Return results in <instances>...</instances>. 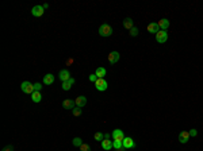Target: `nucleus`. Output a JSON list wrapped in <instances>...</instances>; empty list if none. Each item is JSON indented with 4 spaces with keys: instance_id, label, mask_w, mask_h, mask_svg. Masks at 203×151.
<instances>
[{
    "instance_id": "obj_1",
    "label": "nucleus",
    "mask_w": 203,
    "mask_h": 151,
    "mask_svg": "<svg viewBox=\"0 0 203 151\" xmlns=\"http://www.w3.org/2000/svg\"><path fill=\"white\" fill-rule=\"evenodd\" d=\"M99 35L103 38H108L112 35V27L107 24V23H104L102 26L99 27Z\"/></svg>"
},
{
    "instance_id": "obj_2",
    "label": "nucleus",
    "mask_w": 203,
    "mask_h": 151,
    "mask_svg": "<svg viewBox=\"0 0 203 151\" xmlns=\"http://www.w3.org/2000/svg\"><path fill=\"white\" fill-rule=\"evenodd\" d=\"M21 89H22V92H23V93L31 94L33 92H34V84L29 82V81H25V82H22Z\"/></svg>"
},
{
    "instance_id": "obj_3",
    "label": "nucleus",
    "mask_w": 203,
    "mask_h": 151,
    "mask_svg": "<svg viewBox=\"0 0 203 151\" xmlns=\"http://www.w3.org/2000/svg\"><path fill=\"white\" fill-rule=\"evenodd\" d=\"M95 88L98 89L99 92H104L106 89L108 88V84H107V81L104 78H98L96 82H95Z\"/></svg>"
},
{
    "instance_id": "obj_4",
    "label": "nucleus",
    "mask_w": 203,
    "mask_h": 151,
    "mask_svg": "<svg viewBox=\"0 0 203 151\" xmlns=\"http://www.w3.org/2000/svg\"><path fill=\"white\" fill-rule=\"evenodd\" d=\"M111 138H112V140H118V142H122L125 139V134H123V131L119 130V128H116L111 132Z\"/></svg>"
},
{
    "instance_id": "obj_5",
    "label": "nucleus",
    "mask_w": 203,
    "mask_h": 151,
    "mask_svg": "<svg viewBox=\"0 0 203 151\" xmlns=\"http://www.w3.org/2000/svg\"><path fill=\"white\" fill-rule=\"evenodd\" d=\"M156 41L158 42V43H165V42L168 41V32L160 30V31L156 34Z\"/></svg>"
},
{
    "instance_id": "obj_6",
    "label": "nucleus",
    "mask_w": 203,
    "mask_h": 151,
    "mask_svg": "<svg viewBox=\"0 0 203 151\" xmlns=\"http://www.w3.org/2000/svg\"><path fill=\"white\" fill-rule=\"evenodd\" d=\"M119 53L118 51H111L108 54V57H107V59H108V62L111 63V65H115V63L119 61Z\"/></svg>"
},
{
    "instance_id": "obj_7",
    "label": "nucleus",
    "mask_w": 203,
    "mask_h": 151,
    "mask_svg": "<svg viewBox=\"0 0 203 151\" xmlns=\"http://www.w3.org/2000/svg\"><path fill=\"white\" fill-rule=\"evenodd\" d=\"M45 8L42 7V5H35V7H33L31 8V15L35 16V18H39V16L43 15V12H45Z\"/></svg>"
},
{
    "instance_id": "obj_8",
    "label": "nucleus",
    "mask_w": 203,
    "mask_h": 151,
    "mask_svg": "<svg viewBox=\"0 0 203 151\" xmlns=\"http://www.w3.org/2000/svg\"><path fill=\"white\" fill-rule=\"evenodd\" d=\"M122 146L125 147L126 150H127V148H134V147H135V143H134V140L131 139L130 136H127V138L125 136V139L122 140Z\"/></svg>"
},
{
    "instance_id": "obj_9",
    "label": "nucleus",
    "mask_w": 203,
    "mask_h": 151,
    "mask_svg": "<svg viewBox=\"0 0 203 151\" xmlns=\"http://www.w3.org/2000/svg\"><path fill=\"white\" fill-rule=\"evenodd\" d=\"M190 138H191V135H190L188 131H182V132L179 134V142L183 143V144H186V143L190 140Z\"/></svg>"
},
{
    "instance_id": "obj_10",
    "label": "nucleus",
    "mask_w": 203,
    "mask_h": 151,
    "mask_svg": "<svg viewBox=\"0 0 203 151\" xmlns=\"http://www.w3.org/2000/svg\"><path fill=\"white\" fill-rule=\"evenodd\" d=\"M58 78H60L63 82H65V81H68V80L71 78V72H69L68 69H64V70H61V72L58 73Z\"/></svg>"
},
{
    "instance_id": "obj_11",
    "label": "nucleus",
    "mask_w": 203,
    "mask_h": 151,
    "mask_svg": "<svg viewBox=\"0 0 203 151\" xmlns=\"http://www.w3.org/2000/svg\"><path fill=\"white\" fill-rule=\"evenodd\" d=\"M75 103H76V107L84 108V105L87 104V97H85V96H77L76 100H75Z\"/></svg>"
},
{
    "instance_id": "obj_12",
    "label": "nucleus",
    "mask_w": 203,
    "mask_h": 151,
    "mask_svg": "<svg viewBox=\"0 0 203 151\" xmlns=\"http://www.w3.org/2000/svg\"><path fill=\"white\" fill-rule=\"evenodd\" d=\"M63 107L65 109H73V108L76 107V103H75V100H72V99H67L63 101Z\"/></svg>"
},
{
    "instance_id": "obj_13",
    "label": "nucleus",
    "mask_w": 203,
    "mask_h": 151,
    "mask_svg": "<svg viewBox=\"0 0 203 151\" xmlns=\"http://www.w3.org/2000/svg\"><path fill=\"white\" fill-rule=\"evenodd\" d=\"M157 24H158V27H160V30H162V31H167V28L169 27V20L168 19H160V22H157Z\"/></svg>"
},
{
    "instance_id": "obj_14",
    "label": "nucleus",
    "mask_w": 203,
    "mask_h": 151,
    "mask_svg": "<svg viewBox=\"0 0 203 151\" xmlns=\"http://www.w3.org/2000/svg\"><path fill=\"white\" fill-rule=\"evenodd\" d=\"M53 82H54V76L52 73H47L43 76V84L45 85H52Z\"/></svg>"
},
{
    "instance_id": "obj_15",
    "label": "nucleus",
    "mask_w": 203,
    "mask_h": 151,
    "mask_svg": "<svg viewBox=\"0 0 203 151\" xmlns=\"http://www.w3.org/2000/svg\"><path fill=\"white\" fill-rule=\"evenodd\" d=\"M102 143V148L106 151H108L112 148V140H108V139H103V140L100 142Z\"/></svg>"
},
{
    "instance_id": "obj_16",
    "label": "nucleus",
    "mask_w": 203,
    "mask_h": 151,
    "mask_svg": "<svg viewBox=\"0 0 203 151\" xmlns=\"http://www.w3.org/2000/svg\"><path fill=\"white\" fill-rule=\"evenodd\" d=\"M123 27H125L126 30L130 31L131 28L134 27V22H133V19H131V18H126L125 20H123Z\"/></svg>"
},
{
    "instance_id": "obj_17",
    "label": "nucleus",
    "mask_w": 203,
    "mask_h": 151,
    "mask_svg": "<svg viewBox=\"0 0 203 151\" xmlns=\"http://www.w3.org/2000/svg\"><path fill=\"white\" fill-rule=\"evenodd\" d=\"M148 31L152 32V34H157V32L160 31V27L157 23H149V26H148Z\"/></svg>"
},
{
    "instance_id": "obj_18",
    "label": "nucleus",
    "mask_w": 203,
    "mask_h": 151,
    "mask_svg": "<svg viewBox=\"0 0 203 151\" xmlns=\"http://www.w3.org/2000/svg\"><path fill=\"white\" fill-rule=\"evenodd\" d=\"M30 96H31V100L34 101V103H41V100H42L41 92H33Z\"/></svg>"
},
{
    "instance_id": "obj_19",
    "label": "nucleus",
    "mask_w": 203,
    "mask_h": 151,
    "mask_svg": "<svg viewBox=\"0 0 203 151\" xmlns=\"http://www.w3.org/2000/svg\"><path fill=\"white\" fill-rule=\"evenodd\" d=\"M95 74H96V77H98V78H104V76L107 74V72H106V69H104V68H102V66H100V68L96 69Z\"/></svg>"
},
{
    "instance_id": "obj_20",
    "label": "nucleus",
    "mask_w": 203,
    "mask_h": 151,
    "mask_svg": "<svg viewBox=\"0 0 203 151\" xmlns=\"http://www.w3.org/2000/svg\"><path fill=\"white\" fill-rule=\"evenodd\" d=\"M72 143H73V146L75 147H80L81 144H83V140H81V138H73Z\"/></svg>"
},
{
    "instance_id": "obj_21",
    "label": "nucleus",
    "mask_w": 203,
    "mask_h": 151,
    "mask_svg": "<svg viewBox=\"0 0 203 151\" xmlns=\"http://www.w3.org/2000/svg\"><path fill=\"white\" fill-rule=\"evenodd\" d=\"M112 147H114L115 150L118 151V150H120V148H122V142H118V140H112Z\"/></svg>"
},
{
    "instance_id": "obj_22",
    "label": "nucleus",
    "mask_w": 203,
    "mask_h": 151,
    "mask_svg": "<svg viewBox=\"0 0 203 151\" xmlns=\"http://www.w3.org/2000/svg\"><path fill=\"white\" fill-rule=\"evenodd\" d=\"M95 140H99V142H102L104 139V134L103 132H96V134H95Z\"/></svg>"
},
{
    "instance_id": "obj_23",
    "label": "nucleus",
    "mask_w": 203,
    "mask_h": 151,
    "mask_svg": "<svg viewBox=\"0 0 203 151\" xmlns=\"http://www.w3.org/2000/svg\"><path fill=\"white\" fill-rule=\"evenodd\" d=\"M81 109H83V108H79V107H75V108L72 109L73 116H80V115H81Z\"/></svg>"
},
{
    "instance_id": "obj_24",
    "label": "nucleus",
    "mask_w": 203,
    "mask_h": 151,
    "mask_svg": "<svg viewBox=\"0 0 203 151\" xmlns=\"http://www.w3.org/2000/svg\"><path fill=\"white\" fill-rule=\"evenodd\" d=\"M71 88H72V84L69 82V81H65V82H63V90H69Z\"/></svg>"
},
{
    "instance_id": "obj_25",
    "label": "nucleus",
    "mask_w": 203,
    "mask_h": 151,
    "mask_svg": "<svg viewBox=\"0 0 203 151\" xmlns=\"http://www.w3.org/2000/svg\"><path fill=\"white\" fill-rule=\"evenodd\" d=\"M80 151H91V147H89L87 143H83V144L80 146Z\"/></svg>"
},
{
    "instance_id": "obj_26",
    "label": "nucleus",
    "mask_w": 203,
    "mask_h": 151,
    "mask_svg": "<svg viewBox=\"0 0 203 151\" xmlns=\"http://www.w3.org/2000/svg\"><path fill=\"white\" fill-rule=\"evenodd\" d=\"M138 28H137V27H133V28H131L130 30V35L131 37H137V35H138Z\"/></svg>"
},
{
    "instance_id": "obj_27",
    "label": "nucleus",
    "mask_w": 203,
    "mask_h": 151,
    "mask_svg": "<svg viewBox=\"0 0 203 151\" xmlns=\"http://www.w3.org/2000/svg\"><path fill=\"white\" fill-rule=\"evenodd\" d=\"M41 89H42V85L39 82L34 84V92H41Z\"/></svg>"
},
{
    "instance_id": "obj_28",
    "label": "nucleus",
    "mask_w": 203,
    "mask_h": 151,
    "mask_svg": "<svg viewBox=\"0 0 203 151\" xmlns=\"http://www.w3.org/2000/svg\"><path fill=\"white\" fill-rule=\"evenodd\" d=\"M96 80H98L96 74H89V81L91 82H96Z\"/></svg>"
},
{
    "instance_id": "obj_29",
    "label": "nucleus",
    "mask_w": 203,
    "mask_h": 151,
    "mask_svg": "<svg viewBox=\"0 0 203 151\" xmlns=\"http://www.w3.org/2000/svg\"><path fill=\"white\" fill-rule=\"evenodd\" d=\"M188 132H190V135L192 136V138H194V136H196V135H198V131L195 130V128H192V130H190Z\"/></svg>"
},
{
    "instance_id": "obj_30",
    "label": "nucleus",
    "mask_w": 203,
    "mask_h": 151,
    "mask_svg": "<svg viewBox=\"0 0 203 151\" xmlns=\"http://www.w3.org/2000/svg\"><path fill=\"white\" fill-rule=\"evenodd\" d=\"M1 151H14V147H12V146H7V147H4Z\"/></svg>"
},
{
    "instance_id": "obj_31",
    "label": "nucleus",
    "mask_w": 203,
    "mask_h": 151,
    "mask_svg": "<svg viewBox=\"0 0 203 151\" xmlns=\"http://www.w3.org/2000/svg\"><path fill=\"white\" fill-rule=\"evenodd\" d=\"M72 63H73V58H68V59H67V65L69 66V65H72Z\"/></svg>"
},
{
    "instance_id": "obj_32",
    "label": "nucleus",
    "mask_w": 203,
    "mask_h": 151,
    "mask_svg": "<svg viewBox=\"0 0 203 151\" xmlns=\"http://www.w3.org/2000/svg\"><path fill=\"white\" fill-rule=\"evenodd\" d=\"M110 138H111L110 134H104V139H110Z\"/></svg>"
},
{
    "instance_id": "obj_33",
    "label": "nucleus",
    "mask_w": 203,
    "mask_h": 151,
    "mask_svg": "<svg viewBox=\"0 0 203 151\" xmlns=\"http://www.w3.org/2000/svg\"><path fill=\"white\" fill-rule=\"evenodd\" d=\"M42 7H43V8H45V10H46V8H49V4H47V3H45V4L42 5Z\"/></svg>"
},
{
    "instance_id": "obj_34",
    "label": "nucleus",
    "mask_w": 203,
    "mask_h": 151,
    "mask_svg": "<svg viewBox=\"0 0 203 151\" xmlns=\"http://www.w3.org/2000/svg\"><path fill=\"white\" fill-rule=\"evenodd\" d=\"M125 150H126L125 147H122V148H120V150H118V151H125Z\"/></svg>"
}]
</instances>
